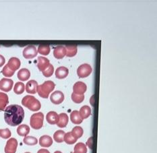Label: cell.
I'll return each mask as SVG.
<instances>
[{"instance_id": "cell-40", "label": "cell", "mask_w": 157, "mask_h": 153, "mask_svg": "<svg viewBox=\"0 0 157 153\" xmlns=\"http://www.w3.org/2000/svg\"><path fill=\"white\" fill-rule=\"evenodd\" d=\"M54 153H62V152H60V151H56V152H55Z\"/></svg>"}, {"instance_id": "cell-33", "label": "cell", "mask_w": 157, "mask_h": 153, "mask_svg": "<svg viewBox=\"0 0 157 153\" xmlns=\"http://www.w3.org/2000/svg\"><path fill=\"white\" fill-rule=\"evenodd\" d=\"M12 133L8 128L0 129V137L3 139H8L11 137Z\"/></svg>"}, {"instance_id": "cell-31", "label": "cell", "mask_w": 157, "mask_h": 153, "mask_svg": "<svg viewBox=\"0 0 157 153\" xmlns=\"http://www.w3.org/2000/svg\"><path fill=\"white\" fill-rule=\"evenodd\" d=\"M71 133L73 134V135L75 137H76L77 139H78V138H80L82 136L84 131H83V129L81 127L76 126V127L73 128L72 131H71Z\"/></svg>"}, {"instance_id": "cell-29", "label": "cell", "mask_w": 157, "mask_h": 153, "mask_svg": "<svg viewBox=\"0 0 157 153\" xmlns=\"http://www.w3.org/2000/svg\"><path fill=\"white\" fill-rule=\"evenodd\" d=\"M87 148L84 144L79 142L74 147V153H86Z\"/></svg>"}, {"instance_id": "cell-37", "label": "cell", "mask_w": 157, "mask_h": 153, "mask_svg": "<svg viewBox=\"0 0 157 153\" xmlns=\"http://www.w3.org/2000/svg\"><path fill=\"white\" fill-rule=\"evenodd\" d=\"M5 62H6V59L4 58V57L2 55H0V67H2L3 65H4Z\"/></svg>"}, {"instance_id": "cell-28", "label": "cell", "mask_w": 157, "mask_h": 153, "mask_svg": "<svg viewBox=\"0 0 157 153\" xmlns=\"http://www.w3.org/2000/svg\"><path fill=\"white\" fill-rule=\"evenodd\" d=\"M25 90V86L24 83L21 82H18L16 83L14 88H13V91L16 94H22Z\"/></svg>"}, {"instance_id": "cell-7", "label": "cell", "mask_w": 157, "mask_h": 153, "mask_svg": "<svg viewBox=\"0 0 157 153\" xmlns=\"http://www.w3.org/2000/svg\"><path fill=\"white\" fill-rule=\"evenodd\" d=\"M18 147V141L16 139L12 138L7 142L4 148L5 153H16Z\"/></svg>"}, {"instance_id": "cell-24", "label": "cell", "mask_w": 157, "mask_h": 153, "mask_svg": "<svg viewBox=\"0 0 157 153\" xmlns=\"http://www.w3.org/2000/svg\"><path fill=\"white\" fill-rule=\"evenodd\" d=\"M66 55L67 57H74L76 55L78 49L76 45H66Z\"/></svg>"}, {"instance_id": "cell-21", "label": "cell", "mask_w": 157, "mask_h": 153, "mask_svg": "<svg viewBox=\"0 0 157 153\" xmlns=\"http://www.w3.org/2000/svg\"><path fill=\"white\" fill-rule=\"evenodd\" d=\"M30 132V128L26 124L20 125L17 128V133L20 136L25 137L29 134Z\"/></svg>"}, {"instance_id": "cell-17", "label": "cell", "mask_w": 157, "mask_h": 153, "mask_svg": "<svg viewBox=\"0 0 157 153\" xmlns=\"http://www.w3.org/2000/svg\"><path fill=\"white\" fill-rule=\"evenodd\" d=\"M69 74V70L66 67L61 66L59 67L56 70V76L58 79H63L66 78Z\"/></svg>"}, {"instance_id": "cell-39", "label": "cell", "mask_w": 157, "mask_h": 153, "mask_svg": "<svg viewBox=\"0 0 157 153\" xmlns=\"http://www.w3.org/2000/svg\"><path fill=\"white\" fill-rule=\"evenodd\" d=\"M94 98V96H93V97H92V98H90V103H91L92 105H93V106H94V103H93V98Z\"/></svg>"}, {"instance_id": "cell-9", "label": "cell", "mask_w": 157, "mask_h": 153, "mask_svg": "<svg viewBox=\"0 0 157 153\" xmlns=\"http://www.w3.org/2000/svg\"><path fill=\"white\" fill-rule=\"evenodd\" d=\"M13 82L8 78H2L0 80V90L4 92H9L12 89Z\"/></svg>"}, {"instance_id": "cell-19", "label": "cell", "mask_w": 157, "mask_h": 153, "mask_svg": "<svg viewBox=\"0 0 157 153\" xmlns=\"http://www.w3.org/2000/svg\"><path fill=\"white\" fill-rule=\"evenodd\" d=\"M18 78L21 81H26L29 79L30 76V72L28 69L23 68L19 70L18 72Z\"/></svg>"}, {"instance_id": "cell-12", "label": "cell", "mask_w": 157, "mask_h": 153, "mask_svg": "<svg viewBox=\"0 0 157 153\" xmlns=\"http://www.w3.org/2000/svg\"><path fill=\"white\" fill-rule=\"evenodd\" d=\"M50 62L49 60L46 58L45 57H42L40 56L38 57V63H37V67H38V69L41 71V72H43L44 70H46L47 67H49L50 65Z\"/></svg>"}, {"instance_id": "cell-15", "label": "cell", "mask_w": 157, "mask_h": 153, "mask_svg": "<svg viewBox=\"0 0 157 153\" xmlns=\"http://www.w3.org/2000/svg\"><path fill=\"white\" fill-rule=\"evenodd\" d=\"M53 144V140L49 136H43L39 139V144L40 147L44 148H48Z\"/></svg>"}, {"instance_id": "cell-11", "label": "cell", "mask_w": 157, "mask_h": 153, "mask_svg": "<svg viewBox=\"0 0 157 153\" xmlns=\"http://www.w3.org/2000/svg\"><path fill=\"white\" fill-rule=\"evenodd\" d=\"M66 55V47L62 45L57 46L54 48L53 51V55L56 59H62Z\"/></svg>"}, {"instance_id": "cell-14", "label": "cell", "mask_w": 157, "mask_h": 153, "mask_svg": "<svg viewBox=\"0 0 157 153\" xmlns=\"http://www.w3.org/2000/svg\"><path fill=\"white\" fill-rule=\"evenodd\" d=\"M38 83L35 80H30L27 82L25 89L29 94H35L36 93L37 87H38Z\"/></svg>"}, {"instance_id": "cell-3", "label": "cell", "mask_w": 157, "mask_h": 153, "mask_svg": "<svg viewBox=\"0 0 157 153\" xmlns=\"http://www.w3.org/2000/svg\"><path fill=\"white\" fill-rule=\"evenodd\" d=\"M22 104L32 111H37L41 108L40 101L31 95H27L24 97L22 100Z\"/></svg>"}, {"instance_id": "cell-1", "label": "cell", "mask_w": 157, "mask_h": 153, "mask_svg": "<svg viewBox=\"0 0 157 153\" xmlns=\"http://www.w3.org/2000/svg\"><path fill=\"white\" fill-rule=\"evenodd\" d=\"M25 118V111L18 105H12L5 109L4 120L10 126H17Z\"/></svg>"}, {"instance_id": "cell-5", "label": "cell", "mask_w": 157, "mask_h": 153, "mask_svg": "<svg viewBox=\"0 0 157 153\" xmlns=\"http://www.w3.org/2000/svg\"><path fill=\"white\" fill-rule=\"evenodd\" d=\"M92 72V67L88 63H84L78 67L77 70L78 76L80 78H86L90 75Z\"/></svg>"}, {"instance_id": "cell-10", "label": "cell", "mask_w": 157, "mask_h": 153, "mask_svg": "<svg viewBox=\"0 0 157 153\" xmlns=\"http://www.w3.org/2000/svg\"><path fill=\"white\" fill-rule=\"evenodd\" d=\"M87 86L85 83L82 82H78L75 83L73 86V93L78 94H84L85 92L86 91Z\"/></svg>"}, {"instance_id": "cell-42", "label": "cell", "mask_w": 157, "mask_h": 153, "mask_svg": "<svg viewBox=\"0 0 157 153\" xmlns=\"http://www.w3.org/2000/svg\"><path fill=\"white\" fill-rule=\"evenodd\" d=\"M71 153H74V152H71Z\"/></svg>"}, {"instance_id": "cell-41", "label": "cell", "mask_w": 157, "mask_h": 153, "mask_svg": "<svg viewBox=\"0 0 157 153\" xmlns=\"http://www.w3.org/2000/svg\"><path fill=\"white\" fill-rule=\"evenodd\" d=\"M25 153H30V152H25Z\"/></svg>"}, {"instance_id": "cell-38", "label": "cell", "mask_w": 157, "mask_h": 153, "mask_svg": "<svg viewBox=\"0 0 157 153\" xmlns=\"http://www.w3.org/2000/svg\"><path fill=\"white\" fill-rule=\"evenodd\" d=\"M37 153H50L49 151H47V149H40V150L37 152Z\"/></svg>"}, {"instance_id": "cell-32", "label": "cell", "mask_w": 157, "mask_h": 153, "mask_svg": "<svg viewBox=\"0 0 157 153\" xmlns=\"http://www.w3.org/2000/svg\"><path fill=\"white\" fill-rule=\"evenodd\" d=\"M71 99H72V101L75 103H81L82 102H83L84 99V95L78 94L73 93L71 94Z\"/></svg>"}, {"instance_id": "cell-34", "label": "cell", "mask_w": 157, "mask_h": 153, "mask_svg": "<svg viewBox=\"0 0 157 153\" xmlns=\"http://www.w3.org/2000/svg\"><path fill=\"white\" fill-rule=\"evenodd\" d=\"M2 72L3 74V75L5 77L10 78V77H12L13 75V74H14L15 72H13V71L10 70L9 67H8V65H7V64H6V65L4 67H3V68L2 70Z\"/></svg>"}, {"instance_id": "cell-30", "label": "cell", "mask_w": 157, "mask_h": 153, "mask_svg": "<svg viewBox=\"0 0 157 153\" xmlns=\"http://www.w3.org/2000/svg\"><path fill=\"white\" fill-rule=\"evenodd\" d=\"M23 142L25 144L29 145V146L36 145L37 143H38V140H37V139L35 137L28 136H26L25 137V138H24L23 140Z\"/></svg>"}, {"instance_id": "cell-13", "label": "cell", "mask_w": 157, "mask_h": 153, "mask_svg": "<svg viewBox=\"0 0 157 153\" xmlns=\"http://www.w3.org/2000/svg\"><path fill=\"white\" fill-rule=\"evenodd\" d=\"M7 65H8L10 70L13 71V72H15L16 70L20 68L21 63H20V59L18 58H17V57H12V58H10L9 59L8 63Z\"/></svg>"}, {"instance_id": "cell-8", "label": "cell", "mask_w": 157, "mask_h": 153, "mask_svg": "<svg viewBox=\"0 0 157 153\" xmlns=\"http://www.w3.org/2000/svg\"><path fill=\"white\" fill-rule=\"evenodd\" d=\"M50 100L52 103L55 105H59L64 100V94L61 91H55L53 93L51 94Z\"/></svg>"}, {"instance_id": "cell-16", "label": "cell", "mask_w": 157, "mask_h": 153, "mask_svg": "<svg viewBox=\"0 0 157 153\" xmlns=\"http://www.w3.org/2000/svg\"><path fill=\"white\" fill-rule=\"evenodd\" d=\"M59 119V115L55 111H50L46 115V120L49 124H56Z\"/></svg>"}, {"instance_id": "cell-27", "label": "cell", "mask_w": 157, "mask_h": 153, "mask_svg": "<svg viewBox=\"0 0 157 153\" xmlns=\"http://www.w3.org/2000/svg\"><path fill=\"white\" fill-rule=\"evenodd\" d=\"M51 51V48L49 45H40L38 47L37 52L39 53L40 55H49Z\"/></svg>"}, {"instance_id": "cell-25", "label": "cell", "mask_w": 157, "mask_h": 153, "mask_svg": "<svg viewBox=\"0 0 157 153\" xmlns=\"http://www.w3.org/2000/svg\"><path fill=\"white\" fill-rule=\"evenodd\" d=\"M63 141L66 142L67 144H73L75 142H76L77 138L74 136L73 134L71 132H67V134H65Z\"/></svg>"}, {"instance_id": "cell-2", "label": "cell", "mask_w": 157, "mask_h": 153, "mask_svg": "<svg viewBox=\"0 0 157 153\" xmlns=\"http://www.w3.org/2000/svg\"><path fill=\"white\" fill-rule=\"evenodd\" d=\"M56 84L53 82L51 80L45 81L43 84L39 85L36 92L38 93L39 97L43 98H47L49 96V94L54 90Z\"/></svg>"}, {"instance_id": "cell-26", "label": "cell", "mask_w": 157, "mask_h": 153, "mask_svg": "<svg viewBox=\"0 0 157 153\" xmlns=\"http://www.w3.org/2000/svg\"><path fill=\"white\" fill-rule=\"evenodd\" d=\"M65 134H66V133L63 130H57L53 134V138L55 141L58 142V143L63 142Z\"/></svg>"}, {"instance_id": "cell-36", "label": "cell", "mask_w": 157, "mask_h": 153, "mask_svg": "<svg viewBox=\"0 0 157 153\" xmlns=\"http://www.w3.org/2000/svg\"><path fill=\"white\" fill-rule=\"evenodd\" d=\"M86 144H87L88 147H89L90 148H93V138L91 137V138H90L89 139H88L87 142H86Z\"/></svg>"}, {"instance_id": "cell-20", "label": "cell", "mask_w": 157, "mask_h": 153, "mask_svg": "<svg viewBox=\"0 0 157 153\" xmlns=\"http://www.w3.org/2000/svg\"><path fill=\"white\" fill-rule=\"evenodd\" d=\"M68 124V116L66 113H61L59 115V119L57 125L59 128H65Z\"/></svg>"}, {"instance_id": "cell-18", "label": "cell", "mask_w": 157, "mask_h": 153, "mask_svg": "<svg viewBox=\"0 0 157 153\" xmlns=\"http://www.w3.org/2000/svg\"><path fill=\"white\" fill-rule=\"evenodd\" d=\"M71 121L74 124H80L83 121V119L81 117L79 111H73L70 115Z\"/></svg>"}, {"instance_id": "cell-6", "label": "cell", "mask_w": 157, "mask_h": 153, "mask_svg": "<svg viewBox=\"0 0 157 153\" xmlns=\"http://www.w3.org/2000/svg\"><path fill=\"white\" fill-rule=\"evenodd\" d=\"M37 49L35 46L34 45H29L23 50V56L26 59H33L37 55Z\"/></svg>"}, {"instance_id": "cell-22", "label": "cell", "mask_w": 157, "mask_h": 153, "mask_svg": "<svg viewBox=\"0 0 157 153\" xmlns=\"http://www.w3.org/2000/svg\"><path fill=\"white\" fill-rule=\"evenodd\" d=\"M8 96L3 93H0V111L5 110L8 104Z\"/></svg>"}, {"instance_id": "cell-23", "label": "cell", "mask_w": 157, "mask_h": 153, "mask_svg": "<svg viewBox=\"0 0 157 153\" xmlns=\"http://www.w3.org/2000/svg\"><path fill=\"white\" fill-rule=\"evenodd\" d=\"M79 113L81 117L84 120V119H86L90 116L91 114V109L87 106V105H85L82 107H81L80 110L79 111Z\"/></svg>"}, {"instance_id": "cell-35", "label": "cell", "mask_w": 157, "mask_h": 153, "mask_svg": "<svg viewBox=\"0 0 157 153\" xmlns=\"http://www.w3.org/2000/svg\"><path fill=\"white\" fill-rule=\"evenodd\" d=\"M43 74L44 76H45L46 78H49L50 76H52L53 75V74L54 72V67L53 66V65L52 64H50L49 66V67H47L46 70H45L43 71Z\"/></svg>"}, {"instance_id": "cell-4", "label": "cell", "mask_w": 157, "mask_h": 153, "mask_svg": "<svg viewBox=\"0 0 157 153\" xmlns=\"http://www.w3.org/2000/svg\"><path fill=\"white\" fill-rule=\"evenodd\" d=\"M43 121H44V115L41 112H39L33 114L30 117V124L33 129L35 130H39L41 128L43 125Z\"/></svg>"}]
</instances>
